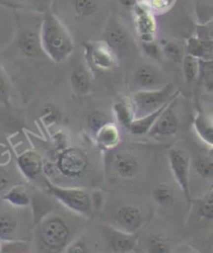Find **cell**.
I'll return each mask as SVG.
<instances>
[{
    "mask_svg": "<svg viewBox=\"0 0 213 253\" xmlns=\"http://www.w3.org/2000/svg\"><path fill=\"white\" fill-rule=\"evenodd\" d=\"M6 89V81L3 72L0 69V95L3 94Z\"/></svg>",
    "mask_w": 213,
    "mask_h": 253,
    "instance_id": "cell-38",
    "label": "cell"
},
{
    "mask_svg": "<svg viewBox=\"0 0 213 253\" xmlns=\"http://www.w3.org/2000/svg\"><path fill=\"white\" fill-rule=\"evenodd\" d=\"M71 84L77 94H88L91 89V75L88 68L84 65L76 66L71 74Z\"/></svg>",
    "mask_w": 213,
    "mask_h": 253,
    "instance_id": "cell-20",
    "label": "cell"
},
{
    "mask_svg": "<svg viewBox=\"0 0 213 253\" xmlns=\"http://www.w3.org/2000/svg\"><path fill=\"white\" fill-rule=\"evenodd\" d=\"M204 1H207V2H209V3H211V2H212V0H204Z\"/></svg>",
    "mask_w": 213,
    "mask_h": 253,
    "instance_id": "cell-42",
    "label": "cell"
},
{
    "mask_svg": "<svg viewBox=\"0 0 213 253\" xmlns=\"http://www.w3.org/2000/svg\"><path fill=\"white\" fill-rule=\"evenodd\" d=\"M90 161L86 152L79 147L66 148L57 157L56 167L66 177L78 178L86 172Z\"/></svg>",
    "mask_w": 213,
    "mask_h": 253,
    "instance_id": "cell-6",
    "label": "cell"
},
{
    "mask_svg": "<svg viewBox=\"0 0 213 253\" xmlns=\"http://www.w3.org/2000/svg\"><path fill=\"white\" fill-rule=\"evenodd\" d=\"M0 5L7 6V7H12V8H19V7H20V6H18L17 4H13V3H9V2L3 1V0H0Z\"/></svg>",
    "mask_w": 213,
    "mask_h": 253,
    "instance_id": "cell-40",
    "label": "cell"
},
{
    "mask_svg": "<svg viewBox=\"0 0 213 253\" xmlns=\"http://www.w3.org/2000/svg\"><path fill=\"white\" fill-rule=\"evenodd\" d=\"M88 66L97 72L110 71L118 66V54L102 41L83 42Z\"/></svg>",
    "mask_w": 213,
    "mask_h": 253,
    "instance_id": "cell-5",
    "label": "cell"
},
{
    "mask_svg": "<svg viewBox=\"0 0 213 253\" xmlns=\"http://www.w3.org/2000/svg\"><path fill=\"white\" fill-rule=\"evenodd\" d=\"M2 199L15 208H26L30 207L32 203L30 195L22 186H15L8 190L2 196Z\"/></svg>",
    "mask_w": 213,
    "mask_h": 253,
    "instance_id": "cell-22",
    "label": "cell"
},
{
    "mask_svg": "<svg viewBox=\"0 0 213 253\" xmlns=\"http://www.w3.org/2000/svg\"><path fill=\"white\" fill-rule=\"evenodd\" d=\"M153 200L161 207H172L175 203V195L167 184H159L152 192Z\"/></svg>",
    "mask_w": 213,
    "mask_h": 253,
    "instance_id": "cell-25",
    "label": "cell"
},
{
    "mask_svg": "<svg viewBox=\"0 0 213 253\" xmlns=\"http://www.w3.org/2000/svg\"><path fill=\"white\" fill-rule=\"evenodd\" d=\"M21 1H24L27 3H38L40 0H21Z\"/></svg>",
    "mask_w": 213,
    "mask_h": 253,
    "instance_id": "cell-41",
    "label": "cell"
},
{
    "mask_svg": "<svg viewBox=\"0 0 213 253\" xmlns=\"http://www.w3.org/2000/svg\"><path fill=\"white\" fill-rule=\"evenodd\" d=\"M66 252L69 253H85L88 252V246L83 240L71 241V243L66 248Z\"/></svg>",
    "mask_w": 213,
    "mask_h": 253,
    "instance_id": "cell-35",
    "label": "cell"
},
{
    "mask_svg": "<svg viewBox=\"0 0 213 253\" xmlns=\"http://www.w3.org/2000/svg\"><path fill=\"white\" fill-rule=\"evenodd\" d=\"M17 232V221L11 216L0 213V241H13Z\"/></svg>",
    "mask_w": 213,
    "mask_h": 253,
    "instance_id": "cell-26",
    "label": "cell"
},
{
    "mask_svg": "<svg viewBox=\"0 0 213 253\" xmlns=\"http://www.w3.org/2000/svg\"><path fill=\"white\" fill-rule=\"evenodd\" d=\"M45 183L48 192L66 208L86 218L92 216L93 207L88 191L80 188H63L53 184L48 179L45 180Z\"/></svg>",
    "mask_w": 213,
    "mask_h": 253,
    "instance_id": "cell-3",
    "label": "cell"
},
{
    "mask_svg": "<svg viewBox=\"0 0 213 253\" xmlns=\"http://www.w3.org/2000/svg\"><path fill=\"white\" fill-rule=\"evenodd\" d=\"M112 111L115 119L125 128H128L135 119V111L131 99L123 98L117 100L112 105Z\"/></svg>",
    "mask_w": 213,
    "mask_h": 253,
    "instance_id": "cell-19",
    "label": "cell"
},
{
    "mask_svg": "<svg viewBox=\"0 0 213 253\" xmlns=\"http://www.w3.org/2000/svg\"><path fill=\"white\" fill-rule=\"evenodd\" d=\"M97 145L104 151L114 149L120 143L121 135L117 125L111 122L106 123L99 131L95 134Z\"/></svg>",
    "mask_w": 213,
    "mask_h": 253,
    "instance_id": "cell-16",
    "label": "cell"
},
{
    "mask_svg": "<svg viewBox=\"0 0 213 253\" xmlns=\"http://www.w3.org/2000/svg\"><path fill=\"white\" fill-rule=\"evenodd\" d=\"M17 45L20 51L27 57H36L42 52L40 34L34 29H23L18 36Z\"/></svg>",
    "mask_w": 213,
    "mask_h": 253,
    "instance_id": "cell-13",
    "label": "cell"
},
{
    "mask_svg": "<svg viewBox=\"0 0 213 253\" xmlns=\"http://www.w3.org/2000/svg\"><path fill=\"white\" fill-rule=\"evenodd\" d=\"M177 98L178 96L167 105V108L162 111L157 120L153 124L149 130L150 134L153 137H171V135H174L177 132L179 120L173 110L174 103L176 102Z\"/></svg>",
    "mask_w": 213,
    "mask_h": 253,
    "instance_id": "cell-9",
    "label": "cell"
},
{
    "mask_svg": "<svg viewBox=\"0 0 213 253\" xmlns=\"http://www.w3.org/2000/svg\"><path fill=\"white\" fill-rule=\"evenodd\" d=\"M120 3L127 8H133L135 6V4L138 3V0H119Z\"/></svg>",
    "mask_w": 213,
    "mask_h": 253,
    "instance_id": "cell-39",
    "label": "cell"
},
{
    "mask_svg": "<svg viewBox=\"0 0 213 253\" xmlns=\"http://www.w3.org/2000/svg\"><path fill=\"white\" fill-rule=\"evenodd\" d=\"M160 47H161L162 55L166 56L169 61L176 64H180L182 62L184 53H183L182 47L178 43H176L175 41L162 40Z\"/></svg>",
    "mask_w": 213,
    "mask_h": 253,
    "instance_id": "cell-27",
    "label": "cell"
},
{
    "mask_svg": "<svg viewBox=\"0 0 213 253\" xmlns=\"http://www.w3.org/2000/svg\"><path fill=\"white\" fill-rule=\"evenodd\" d=\"M8 183H9V179L7 177V175L0 172V192L5 190L8 186Z\"/></svg>",
    "mask_w": 213,
    "mask_h": 253,
    "instance_id": "cell-37",
    "label": "cell"
},
{
    "mask_svg": "<svg viewBox=\"0 0 213 253\" xmlns=\"http://www.w3.org/2000/svg\"><path fill=\"white\" fill-rule=\"evenodd\" d=\"M108 122H110V121L108 120L107 116L100 111L92 112L88 116V127H89L90 131L94 134L98 132L99 129L102 128L103 126Z\"/></svg>",
    "mask_w": 213,
    "mask_h": 253,
    "instance_id": "cell-32",
    "label": "cell"
},
{
    "mask_svg": "<svg viewBox=\"0 0 213 253\" xmlns=\"http://www.w3.org/2000/svg\"><path fill=\"white\" fill-rule=\"evenodd\" d=\"M108 244L114 252H130L135 248L138 241L137 233L124 232L118 228H110L108 231Z\"/></svg>",
    "mask_w": 213,
    "mask_h": 253,
    "instance_id": "cell-14",
    "label": "cell"
},
{
    "mask_svg": "<svg viewBox=\"0 0 213 253\" xmlns=\"http://www.w3.org/2000/svg\"><path fill=\"white\" fill-rule=\"evenodd\" d=\"M171 250L170 242L161 233L153 235L148 241V251L151 253H168Z\"/></svg>",
    "mask_w": 213,
    "mask_h": 253,
    "instance_id": "cell-30",
    "label": "cell"
},
{
    "mask_svg": "<svg viewBox=\"0 0 213 253\" xmlns=\"http://www.w3.org/2000/svg\"><path fill=\"white\" fill-rule=\"evenodd\" d=\"M169 164L170 169L174 178L178 183L184 197L187 203L190 204V184H189V172H190V157L189 154L182 149H172L169 151Z\"/></svg>",
    "mask_w": 213,
    "mask_h": 253,
    "instance_id": "cell-7",
    "label": "cell"
},
{
    "mask_svg": "<svg viewBox=\"0 0 213 253\" xmlns=\"http://www.w3.org/2000/svg\"><path fill=\"white\" fill-rule=\"evenodd\" d=\"M134 22L142 42L154 41L157 34V23L149 7L137 3L133 7Z\"/></svg>",
    "mask_w": 213,
    "mask_h": 253,
    "instance_id": "cell-8",
    "label": "cell"
},
{
    "mask_svg": "<svg viewBox=\"0 0 213 253\" xmlns=\"http://www.w3.org/2000/svg\"><path fill=\"white\" fill-rule=\"evenodd\" d=\"M134 80L142 89H155L160 82V74L153 66L142 65L135 71Z\"/></svg>",
    "mask_w": 213,
    "mask_h": 253,
    "instance_id": "cell-18",
    "label": "cell"
},
{
    "mask_svg": "<svg viewBox=\"0 0 213 253\" xmlns=\"http://www.w3.org/2000/svg\"><path fill=\"white\" fill-rule=\"evenodd\" d=\"M74 11L79 17H90L97 12V0H73Z\"/></svg>",
    "mask_w": 213,
    "mask_h": 253,
    "instance_id": "cell-31",
    "label": "cell"
},
{
    "mask_svg": "<svg viewBox=\"0 0 213 253\" xmlns=\"http://www.w3.org/2000/svg\"><path fill=\"white\" fill-rule=\"evenodd\" d=\"M103 41L118 54V52L125 51L129 45V35L124 25L115 17L110 18L106 26Z\"/></svg>",
    "mask_w": 213,
    "mask_h": 253,
    "instance_id": "cell-10",
    "label": "cell"
},
{
    "mask_svg": "<svg viewBox=\"0 0 213 253\" xmlns=\"http://www.w3.org/2000/svg\"><path fill=\"white\" fill-rule=\"evenodd\" d=\"M198 215L206 220H211L213 218V195L212 189H210L204 196L199 198L196 201Z\"/></svg>",
    "mask_w": 213,
    "mask_h": 253,
    "instance_id": "cell-28",
    "label": "cell"
},
{
    "mask_svg": "<svg viewBox=\"0 0 213 253\" xmlns=\"http://www.w3.org/2000/svg\"><path fill=\"white\" fill-rule=\"evenodd\" d=\"M197 38L201 40L212 41V26L211 23L205 25H199L197 28Z\"/></svg>",
    "mask_w": 213,
    "mask_h": 253,
    "instance_id": "cell-36",
    "label": "cell"
},
{
    "mask_svg": "<svg viewBox=\"0 0 213 253\" xmlns=\"http://www.w3.org/2000/svg\"><path fill=\"white\" fill-rule=\"evenodd\" d=\"M40 41L42 51L55 63H64L74 51V42L65 25L51 11L44 15Z\"/></svg>",
    "mask_w": 213,
    "mask_h": 253,
    "instance_id": "cell-1",
    "label": "cell"
},
{
    "mask_svg": "<svg viewBox=\"0 0 213 253\" xmlns=\"http://www.w3.org/2000/svg\"><path fill=\"white\" fill-rule=\"evenodd\" d=\"M212 51L213 41L201 40L197 37H191L187 40V53L198 60H212Z\"/></svg>",
    "mask_w": 213,
    "mask_h": 253,
    "instance_id": "cell-21",
    "label": "cell"
},
{
    "mask_svg": "<svg viewBox=\"0 0 213 253\" xmlns=\"http://www.w3.org/2000/svg\"><path fill=\"white\" fill-rule=\"evenodd\" d=\"M115 173L121 178H132L139 170V163L128 153H117L113 161Z\"/></svg>",
    "mask_w": 213,
    "mask_h": 253,
    "instance_id": "cell-17",
    "label": "cell"
},
{
    "mask_svg": "<svg viewBox=\"0 0 213 253\" xmlns=\"http://www.w3.org/2000/svg\"><path fill=\"white\" fill-rule=\"evenodd\" d=\"M18 167L28 180L36 179L43 172L44 164L41 155L33 150H26L17 159Z\"/></svg>",
    "mask_w": 213,
    "mask_h": 253,
    "instance_id": "cell-12",
    "label": "cell"
},
{
    "mask_svg": "<svg viewBox=\"0 0 213 253\" xmlns=\"http://www.w3.org/2000/svg\"><path fill=\"white\" fill-rule=\"evenodd\" d=\"M196 170L200 176L204 178H211L213 176V161L211 152L199 155L196 162Z\"/></svg>",
    "mask_w": 213,
    "mask_h": 253,
    "instance_id": "cell-29",
    "label": "cell"
},
{
    "mask_svg": "<svg viewBox=\"0 0 213 253\" xmlns=\"http://www.w3.org/2000/svg\"><path fill=\"white\" fill-rule=\"evenodd\" d=\"M193 125H195V129L199 137L206 144H208L210 147H212L213 127H212V120L210 117L204 114H199L196 117Z\"/></svg>",
    "mask_w": 213,
    "mask_h": 253,
    "instance_id": "cell-23",
    "label": "cell"
},
{
    "mask_svg": "<svg viewBox=\"0 0 213 253\" xmlns=\"http://www.w3.org/2000/svg\"><path fill=\"white\" fill-rule=\"evenodd\" d=\"M115 221L118 229L128 233H137L143 223L142 211L139 207L123 206L117 211Z\"/></svg>",
    "mask_w": 213,
    "mask_h": 253,
    "instance_id": "cell-11",
    "label": "cell"
},
{
    "mask_svg": "<svg viewBox=\"0 0 213 253\" xmlns=\"http://www.w3.org/2000/svg\"><path fill=\"white\" fill-rule=\"evenodd\" d=\"M0 251H1V245H0Z\"/></svg>",
    "mask_w": 213,
    "mask_h": 253,
    "instance_id": "cell-43",
    "label": "cell"
},
{
    "mask_svg": "<svg viewBox=\"0 0 213 253\" xmlns=\"http://www.w3.org/2000/svg\"><path fill=\"white\" fill-rule=\"evenodd\" d=\"M173 90V84H167L160 89H143L135 92L131 97L135 116L142 117L159 109L177 93V91L174 92Z\"/></svg>",
    "mask_w": 213,
    "mask_h": 253,
    "instance_id": "cell-4",
    "label": "cell"
},
{
    "mask_svg": "<svg viewBox=\"0 0 213 253\" xmlns=\"http://www.w3.org/2000/svg\"><path fill=\"white\" fill-rule=\"evenodd\" d=\"M37 240L44 251L60 252L71 243L72 231L64 218L59 215H48L41 221Z\"/></svg>",
    "mask_w": 213,
    "mask_h": 253,
    "instance_id": "cell-2",
    "label": "cell"
},
{
    "mask_svg": "<svg viewBox=\"0 0 213 253\" xmlns=\"http://www.w3.org/2000/svg\"><path fill=\"white\" fill-rule=\"evenodd\" d=\"M43 119L46 123H56L61 119L60 110L53 105H46L45 113L43 115Z\"/></svg>",
    "mask_w": 213,
    "mask_h": 253,
    "instance_id": "cell-34",
    "label": "cell"
},
{
    "mask_svg": "<svg viewBox=\"0 0 213 253\" xmlns=\"http://www.w3.org/2000/svg\"><path fill=\"white\" fill-rule=\"evenodd\" d=\"M142 51L147 56L154 61L159 62L162 57V51L161 47L159 44L154 41H148V42H142Z\"/></svg>",
    "mask_w": 213,
    "mask_h": 253,
    "instance_id": "cell-33",
    "label": "cell"
},
{
    "mask_svg": "<svg viewBox=\"0 0 213 253\" xmlns=\"http://www.w3.org/2000/svg\"><path fill=\"white\" fill-rule=\"evenodd\" d=\"M179 95V92L177 91V93L173 96V98L168 101L166 104H163L162 106H160L159 109H157L156 111L151 112L147 115L139 117V118H135L132 123L129 125V127L127 128L130 133L134 134V135H143L149 132V130L151 129V127L153 126V124L155 123V121L157 120V118L159 117V115L162 113V111L167 108V105Z\"/></svg>",
    "mask_w": 213,
    "mask_h": 253,
    "instance_id": "cell-15",
    "label": "cell"
},
{
    "mask_svg": "<svg viewBox=\"0 0 213 253\" xmlns=\"http://www.w3.org/2000/svg\"><path fill=\"white\" fill-rule=\"evenodd\" d=\"M182 70L184 79L187 84H191L198 79L199 74V60L190 54H185L182 58Z\"/></svg>",
    "mask_w": 213,
    "mask_h": 253,
    "instance_id": "cell-24",
    "label": "cell"
}]
</instances>
